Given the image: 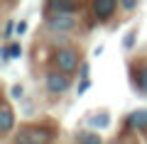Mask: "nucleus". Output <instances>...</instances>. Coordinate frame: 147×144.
<instances>
[{
	"instance_id": "obj_9",
	"label": "nucleus",
	"mask_w": 147,
	"mask_h": 144,
	"mask_svg": "<svg viewBox=\"0 0 147 144\" xmlns=\"http://www.w3.org/2000/svg\"><path fill=\"white\" fill-rule=\"evenodd\" d=\"M110 125V117L105 113H100V115H93L91 117V127H96V129H105Z\"/></svg>"
},
{
	"instance_id": "obj_16",
	"label": "nucleus",
	"mask_w": 147,
	"mask_h": 144,
	"mask_svg": "<svg viewBox=\"0 0 147 144\" xmlns=\"http://www.w3.org/2000/svg\"><path fill=\"white\" fill-rule=\"evenodd\" d=\"M12 27H15L12 22H7V25H5V37H10V34H12Z\"/></svg>"
},
{
	"instance_id": "obj_12",
	"label": "nucleus",
	"mask_w": 147,
	"mask_h": 144,
	"mask_svg": "<svg viewBox=\"0 0 147 144\" xmlns=\"http://www.w3.org/2000/svg\"><path fill=\"white\" fill-rule=\"evenodd\" d=\"M79 139H81V144H100V137L93 134V132H84Z\"/></svg>"
},
{
	"instance_id": "obj_15",
	"label": "nucleus",
	"mask_w": 147,
	"mask_h": 144,
	"mask_svg": "<svg viewBox=\"0 0 147 144\" xmlns=\"http://www.w3.org/2000/svg\"><path fill=\"white\" fill-rule=\"evenodd\" d=\"M132 39H135V32H130V34L125 37V46H127V49H130V46H132Z\"/></svg>"
},
{
	"instance_id": "obj_5",
	"label": "nucleus",
	"mask_w": 147,
	"mask_h": 144,
	"mask_svg": "<svg viewBox=\"0 0 147 144\" xmlns=\"http://www.w3.org/2000/svg\"><path fill=\"white\" fill-rule=\"evenodd\" d=\"M115 7H118V0H93V15H96V20H108L113 12H115Z\"/></svg>"
},
{
	"instance_id": "obj_7",
	"label": "nucleus",
	"mask_w": 147,
	"mask_h": 144,
	"mask_svg": "<svg viewBox=\"0 0 147 144\" xmlns=\"http://www.w3.org/2000/svg\"><path fill=\"white\" fill-rule=\"evenodd\" d=\"M127 125L132 129H147V108L145 110H135V113L127 117Z\"/></svg>"
},
{
	"instance_id": "obj_14",
	"label": "nucleus",
	"mask_w": 147,
	"mask_h": 144,
	"mask_svg": "<svg viewBox=\"0 0 147 144\" xmlns=\"http://www.w3.org/2000/svg\"><path fill=\"white\" fill-rule=\"evenodd\" d=\"M15 32H17V34H25V32H27V22H20V25H15Z\"/></svg>"
},
{
	"instance_id": "obj_6",
	"label": "nucleus",
	"mask_w": 147,
	"mask_h": 144,
	"mask_svg": "<svg viewBox=\"0 0 147 144\" xmlns=\"http://www.w3.org/2000/svg\"><path fill=\"white\" fill-rule=\"evenodd\" d=\"M12 125H15V115H12V108L10 105H3V110H0V132L7 134L12 129Z\"/></svg>"
},
{
	"instance_id": "obj_11",
	"label": "nucleus",
	"mask_w": 147,
	"mask_h": 144,
	"mask_svg": "<svg viewBox=\"0 0 147 144\" xmlns=\"http://www.w3.org/2000/svg\"><path fill=\"white\" fill-rule=\"evenodd\" d=\"M137 88L147 95V66H142L140 71H137Z\"/></svg>"
},
{
	"instance_id": "obj_4",
	"label": "nucleus",
	"mask_w": 147,
	"mask_h": 144,
	"mask_svg": "<svg viewBox=\"0 0 147 144\" xmlns=\"http://www.w3.org/2000/svg\"><path fill=\"white\" fill-rule=\"evenodd\" d=\"M69 88V78L64 71H52L47 76V90L54 93V95H59V93H64Z\"/></svg>"
},
{
	"instance_id": "obj_3",
	"label": "nucleus",
	"mask_w": 147,
	"mask_h": 144,
	"mask_svg": "<svg viewBox=\"0 0 147 144\" xmlns=\"http://www.w3.org/2000/svg\"><path fill=\"white\" fill-rule=\"evenodd\" d=\"M47 27L52 32H69L76 27V17H74V12H54L47 20Z\"/></svg>"
},
{
	"instance_id": "obj_13",
	"label": "nucleus",
	"mask_w": 147,
	"mask_h": 144,
	"mask_svg": "<svg viewBox=\"0 0 147 144\" xmlns=\"http://www.w3.org/2000/svg\"><path fill=\"white\" fill-rule=\"evenodd\" d=\"M22 93H25V90H22V86H12L10 88V95H12V98H22Z\"/></svg>"
},
{
	"instance_id": "obj_10",
	"label": "nucleus",
	"mask_w": 147,
	"mask_h": 144,
	"mask_svg": "<svg viewBox=\"0 0 147 144\" xmlns=\"http://www.w3.org/2000/svg\"><path fill=\"white\" fill-rule=\"evenodd\" d=\"M20 54H22V46L20 44H10V46L3 49V59H5V61H10L12 56H20Z\"/></svg>"
},
{
	"instance_id": "obj_8",
	"label": "nucleus",
	"mask_w": 147,
	"mask_h": 144,
	"mask_svg": "<svg viewBox=\"0 0 147 144\" xmlns=\"http://www.w3.org/2000/svg\"><path fill=\"white\" fill-rule=\"evenodd\" d=\"M47 5L54 12H74L76 10V0H47Z\"/></svg>"
},
{
	"instance_id": "obj_1",
	"label": "nucleus",
	"mask_w": 147,
	"mask_h": 144,
	"mask_svg": "<svg viewBox=\"0 0 147 144\" xmlns=\"http://www.w3.org/2000/svg\"><path fill=\"white\" fill-rule=\"evenodd\" d=\"M52 134L42 127H22L15 137V144H49Z\"/></svg>"
},
{
	"instance_id": "obj_2",
	"label": "nucleus",
	"mask_w": 147,
	"mask_h": 144,
	"mask_svg": "<svg viewBox=\"0 0 147 144\" xmlns=\"http://www.w3.org/2000/svg\"><path fill=\"white\" fill-rule=\"evenodd\" d=\"M54 64H57L59 71L71 73L74 68L79 66V54L74 52V49H69V46H64V49H59V52L54 54Z\"/></svg>"
},
{
	"instance_id": "obj_17",
	"label": "nucleus",
	"mask_w": 147,
	"mask_h": 144,
	"mask_svg": "<svg viewBox=\"0 0 147 144\" xmlns=\"http://www.w3.org/2000/svg\"><path fill=\"white\" fill-rule=\"evenodd\" d=\"M123 5H125L127 10H132V7H135V0H123Z\"/></svg>"
}]
</instances>
